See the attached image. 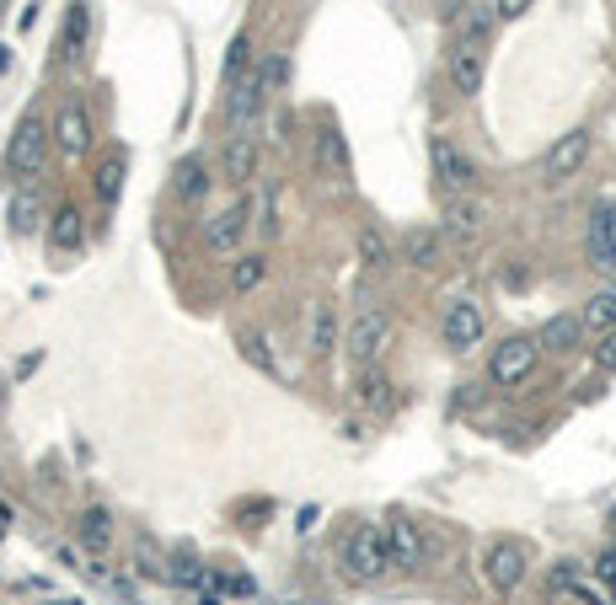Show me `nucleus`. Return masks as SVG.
Returning a JSON list of instances; mask_svg holds the SVG:
<instances>
[{"mask_svg": "<svg viewBox=\"0 0 616 605\" xmlns=\"http://www.w3.org/2000/svg\"><path fill=\"white\" fill-rule=\"evenodd\" d=\"M343 578H354V584H375V578L392 574V546H386V525H354L349 536H343Z\"/></svg>", "mask_w": 616, "mask_h": 605, "instance_id": "f257e3e1", "label": "nucleus"}, {"mask_svg": "<svg viewBox=\"0 0 616 605\" xmlns=\"http://www.w3.org/2000/svg\"><path fill=\"white\" fill-rule=\"evenodd\" d=\"M49 140H54V129L38 113H28V119L17 123V134L6 140V182L11 188H28V178H38V167L49 155Z\"/></svg>", "mask_w": 616, "mask_h": 605, "instance_id": "f03ea898", "label": "nucleus"}, {"mask_svg": "<svg viewBox=\"0 0 616 605\" xmlns=\"http://www.w3.org/2000/svg\"><path fill=\"white\" fill-rule=\"evenodd\" d=\"M349 360L360 364V370H370V364L381 360V349L392 343V316L381 311V305H360L354 311V322H349Z\"/></svg>", "mask_w": 616, "mask_h": 605, "instance_id": "7ed1b4c3", "label": "nucleus"}, {"mask_svg": "<svg viewBox=\"0 0 616 605\" xmlns=\"http://www.w3.org/2000/svg\"><path fill=\"white\" fill-rule=\"evenodd\" d=\"M536 360H542V343L536 337H525V333H515V337H504L498 349L488 354V381L493 386H521V381H531V370H536Z\"/></svg>", "mask_w": 616, "mask_h": 605, "instance_id": "20e7f679", "label": "nucleus"}, {"mask_svg": "<svg viewBox=\"0 0 616 605\" xmlns=\"http://www.w3.org/2000/svg\"><path fill=\"white\" fill-rule=\"evenodd\" d=\"M269 97H274V91H269V70L252 64L242 81L231 87V97H225V129H231V134H246V129L257 123V113H263Z\"/></svg>", "mask_w": 616, "mask_h": 605, "instance_id": "39448f33", "label": "nucleus"}, {"mask_svg": "<svg viewBox=\"0 0 616 605\" xmlns=\"http://www.w3.org/2000/svg\"><path fill=\"white\" fill-rule=\"evenodd\" d=\"M483 333H488V316H483V305L472 301V295H462V301L445 305V316H440V337H445V349L466 354V349H477V343H483Z\"/></svg>", "mask_w": 616, "mask_h": 605, "instance_id": "423d86ee", "label": "nucleus"}, {"mask_svg": "<svg viewBox=\"0 0 616 605\" xmlns=\"http://www.w3.org/2000/svg\"><path fill=\"white\" fill-rule=\"evenodd\" d=\"M252 199H236V204H225L215 220H204V252H215V258H231L236 246L246 242V231H252Z\"/></svg>", "mask_w": 616, "mask_h": 605, "instance_id": "0eeeda50", "label": "nucleus"}, {"mask_svg": "<svg viewBox=\"0 0 616 605\" xmlns=\"http://www.w3.org/2000/svg\"><path fill=\"white\" fill-rule=\"evenodd\" d=\"M430 167H434V182H440V193H466V188L477 182V167H472V155H466L456 140H445V134H434V140H430Z\"/></svg>", "mask_w": 616, "mask_h": 605, "instance_id": "6e6552de", "label": "nucleus"}, {"mask_svg": "<svg viewBox=\"0 0 616 605\" xmlns=\"http://www.w3.org/2000/svg\"><path fill=\"white\" fill-rule=\"evenodd\" d=\"M585 258H589V269H600V273L616 269V199H600V204L589 210Z\"/></svg>", "mask_w": 616, "mask_h": 605, "instance_id": "1a4fd4ad", "label": "nucleus"}, {"mask_svg": "<svg viewBox=\"0 0 616 605\" xmlns=\"http://www.w3.org/2000/svg\"><path fill=\"white\" fill-rule=\"evenodd\" d=\"M585 161H589V129H568V134H557V145L547 151V161H542V178L568 182V178H579Z\"/></svg>", "mask_w": 616, "mask_h": 605, "instance_id": "9d476101", "label": "nucleus"}, {"mask_svg": "<svg viewBox=\"0 0 616 605\" xmlns=\"http://www.w3.org/2000/svg\"><path fill=\"white\" fill-rule=\"evenodd\" d=\"M386 546H392V568H402V574H418V568H424V557H430L424 531H418L413 520H402V515L386 520Z\"/></svg>", "mask_w": 616, "mask_h": 605, "instance_id": "9b49d317", "label": "nucleus"}, {"mask_svg": "<svg viewBox=\"0 0 616 605\" xmlns=\"http://www.w3.org/2000/svg\"><path fill=\"white\" fill-rule=\"evenodd\" d=\"M483 578H488L498 595L521 589V578H525V546L521 542H493L488 552H483Z\"/></svg>", "mask_w": 616, "mask_h": 605, "instance_id": "f8f14e48", "label": "nucleus"}, {"mask_svg": "<svg viewBox=\"0 0 616 605\" xmlns=\"http://www.w3.org/2000/svg\"><path fill=\"white\" fill-rule=\"evenodd\" d=\"M483 75H488V43H462L456 38V49H451V81L462 97H477L483 91Z\"/></svg>", "mask_w": 616, "mask_h": 605, "instance_id": "ddd939ff", "label": "nucleus"}, {"mask_svg": "<svg viewBox=\"0 0 616 605\" xmlns=\"http://www.w3.org/2000/svg\"><path fill=\"white\" fill-rule=\"evenodd\" d=\"M54 145H60L64 155H87V145H92V119H87V108L64 102L60 119H54Z\"/></svg>", "mask_w": 616, "mask_h": 605, "instance_id": "4468645a", "label": "nucleus"}, {"mask_svg": "<svg viewBox=\"0 0 616 605\" xmlns=\"http://www.w3.org/2000/svg\"><path fill=\"white\" fill-rule=\"evenodd\" d=\"M483 225H488V204H483V199H466L462 193V199L445 210V236H456V242H472Z\"/></svg>", "mask_w": 616, "mask_h": 605, "instance_id": "2eb2a0df", "label": "nucleus"}, {"mask_svg": "<svg viewBox=\"0 0 616 605\" xmlns=\"http://www.w3.org/2000/svg\"><path fill=\"white\" fill-rule=\"evenodd\" d=\"M87 22H92V6L87 0H75L70 11H64V28H60V64H75L81 60V43H87Z\"/></svg>", "mask_w": 616, "mask_h": 605, "instance_id": "dca6fc26", "label": "nucleus"}, {"mask_svg": "<svg viewBox=\"0 0 616 605\" xmlns=\"http://www.w3.org/2000/svg\"><path fill=\"white\" fill-rule=\"evenodd\" d=\"M210 167H204V155H183V161H178V172H172V188H178V199H183V204H199V199H204V193H210Z\"/></svg>", "mask_w": 616, "mask_h": 605, "instance_id": "f3484780", "label": "nucleus"}, {"mask_svg": "<svg viewBox=\"0 0 616 605\" xmlns=\"http://www.w3.org/2000/svg\"><path fill=\"white\" fill-rule=\"evenodd\" d=\"M579 322H585V333H595V337L616 333V284H600V290L589 295L585 311H579Z\"/></svg>", "mask_w": 616, "mask_h": 605, "instance_id": "a211bd4d", "label": "nucleus"}, {"mask_svg": "<svg viewBox=\"0 0 616 605\" xmlns=\"http://www.w3.org/2000/svg\"><path fill=\"white\" fill-rule=\"evenodd\" d=\"M257 172V134L246 129V134H231V145H225V182H246Z\"/></svg>", "mask_w": 616, "mask_h": 605, "instance_id": "6ab92c4d", "label": "nucleus"}, {"mask_svg": "<svg viewBox=\"0 0 616 605\" xmlns=\"http://www.w3.org/2000/svg\"><path fill=\"white\" fill-rule=\"evenodd\" d=\"M81 242H87V225H81V210H75V204H64L60 214H54V220H49V246H54V252H81Z\"/></svg>", "mask_w": 616, "mask_h": 605, "instance_id": "aec40b11", "label": "nucleus"}, {"mask_svg": "<svg viewBox=\"0 0 616 605\" xmlns=\"http://www.w3.org/2000/svg\"><path fill=\"white\" fill-rule=\"evenodd\" d=\"M579 337H585V322H579V311H574V316H553V322L536 333V343H542L547 354H568V349H579Z\"/></svg>", "mask_w": 616, "mask_h": 605, "instance_id": "412c9836", "label": "nucleus"}, {"mask_svg": "<svg viewBox=\"0 0 616 605\" xmlns=\"http://www.w3.org/2000/svg\"><path fill=\"white\" fill-rule=\"evenodd\" d=\"M75 542L87 546V552H108V546H113V515H108V510H81Z\"/></svg>", "mask_w": 616, "mask_h": 605, "instance_id": "4be33fe9", "label": "nucleus"}, {"mask_svg": "<svg viewBox=\"0 0 616 605\" xmlns=\"http://www.w3.org/2000/svg\"><path fill=\"white\" fill-rule=\"evenodd\" d=\"M333 343H339V311H333V305H316V311H311V354L322 360V354H333Z\"/></svg>", "mask_w": 616, "mask_h": 605, "instance_id": "5701e85b", "label": "nucleus"}, {"mask_svg": "<svg viewBox=\"0 0 616 605\" xmlns=\"http://www.w3.org/2000/svg\"><path fill=\"white\" fill-rule=\"evenodd\" d=\"M32 225H38V193L32 188H11V231L28 236Z\"/></svg>", "mask_w": 616, "mask_h": 605, "instance_id": "b1692460", "label": "nucleus"}, {"mask_svg": "<svg viewBox=\"0 0 616 605\" xmlns=\"http://www.w3.org/2000/svg\"><path fill=\"white\" fill-rule=\"evenodd\" d=\"M263 273H269V258L246 252L242 263L231 269V290H236V295H246V290H257V284H263Z\"/></svg>", "mask_w": 616, "mask_h": 605, "instance_id": "393cba45", "label": "nucleus"}, {"mask_svg": "<svg viewBox=\"0 0 616 605\" xmlns=\"http://www.w3.org/2000/svg\"><path fill=\"white\" fill-rule=\"evenodd\" d=\"M97 199H102V204H119V193H123V161L119 155H113V161H102V167H97Z\"/></svg>", "mask_w": 616, "mask_h": 605, "instance_id": "a878e982", "label": "nucleus"}, {"mask_svg": "<svg viewBox=\"0 0 616 605\" xmlns=\"http://www.w3.org/2000/svg\"><path fill=\"white\" fill-rule=\"evenodd\" d=\"M322 167H327L333 178H349V145H343L339 129H322Z\"/></svg>", "mask_w": 616, "mask_h": 605, "instance_id": "bb28decb", "label": "nucleus"}, {"mask_svg": "<svg viewBox=\"0 0 616 605\" xmlns=\"http://www.w3.org/2000/svg\"><path fill=\"white\" fill-rule=\"evenodd\" d=\"M386 392H392V386H386L381 370H360V386H354V402H360V407H386Z\"/></svg>", "mask_w": 616, "mask_h": 605, "instance_id": "cd10ccee", "label": "nucleus"}, {"mask_svg": "<svg viewBox=\"0 0 616 605\" xmlns=\"http://www.w3.org/2000/svg\"><path fill=\"white\" fill-rule=\"evenodd\" d=\"M407 263H418V269H434V258H440V236L434 231H407Z\"/></svg>", "mask_w": 616, "mask_h": 605, "instance_id": "c85d7f7f", "label": "nucleus"}, {"mask_svg": "<svg viewBox=\"0 0 616 605\" xmlns=\"http://www.w3.org/2000/svg\"><path fill=\"white\" fill-rule=\"evenodd\" d=\"M242 70H252V38L236 32L231 49H225V81H242Z\"/></svg>", "mask_w": 616, "mask_h": 605, "instance_id": "c756f323", "label": "nucleus"}, {"mask_svg": "<svg viewBox=\"0 0 616 605\" xmlns=\"http://www.w3.org/2000/svg\"><path fill=\"white\" fill-rule=\"evenodd\" d=\"M279 231H284V214H279V182H269V188H263V236L274 242Z\"/></svg>", "mask_w": 616, "mask_h": 605, "instance_id": "7c9ffc66", "label": "nucleus"}, {"mask_svg": "<svg viewBox=\"0 0 616 605\" xmlns=\"http://www.w3.org/2000/svg\"><path fill=\"white\" fill-rule=\"evenodd\" d=\"M242 354H246V360H252V364H257L263 375H279L274 354H269V337H242Z\"/></svg>", "mask_w": 616, "mask_h": 605, "instance_id": "2f4dec72", "label": "nucleus"}, {"mask_svg": "<svg viewBox=\"0 0 616 605\" xmlns=\"http://www.w3.org/2000/svg\"><path fill=\"white\" fill-rule=\"evenodd\" d=\"M360 263H370V269H381V263H386V242H381L375 231L360 236Z\"/></svg>", "mask_w": 616, "mask_h": 605, "instance_id": "473e14b6", "label": "nucleus"}, {"mask_svg": "<svg viewBox=\"0 0 616 605\" xmlns=\"http://www.w3.org/2000/svg\"><path fill=\"white\" fill-rule=\"evenodd\" d=\"M263 70H269V91H284V81H290V60L274 54V60H263Z\"/></svg>", "mask_w": 616, "mask_h": 605, "instance_id": "72a5a7b5", "label": "nucleus"}, {"mask_svg": "<svg viewBox=\"0 0 616 605\" xmlns=\"http://www.w3.org/2000/svg\"><path fill=\"white\" fill-rule=\"evenodd\" d=\"M595 364H600V370H616V333L600 337V349H595Z\"/></svg>", "mask_w": 616, "mask_h": 605, "instance_id": "f704fd0d", "label": "nucleus"}, {"mask_svg": "<svg viewBox=\"0 0 616 605\" xmlns=\"http://www.w3.org/2000/svg\"><path fill=\"white\" fill-rule=\"evenodd\" d=\"M493 11H498L504 22H515V17H525V11H531V0H493Z\"/></svg>", "mask_w": 616, "mask_h": 605, "instance_id": "c9c22d12", "label": "nucleus"}, {"mask_svg": "<svg viewBox=\"0 0 616 605\" xmlns=\"http://www.w3.org/2000/svg\"><path fill=\"white\" fill-rule=\"evenodd\" d=\"M595 574L606 578V589H612V601H616V552H606V557L595 563Z\"/></svg>", "mask_w": 616, "mask_h": 605, "instance_id": "e433bc0d", "label": "nucleus"}, {"mask_svg": "<svg viewBox=\"0 0 616 605\" xmlns=\"http://www.w3.org/2000/svg\"><path fill=\"white\" fill-rule=\"evenodd\" d=\"M6 64H11V54H6V49H0V75H6Z\"/></svg>", "mask_w": 616, "mask_h": 605, "instance_id": "4c0bfd02", "label": "nucleus"}, {"mask_svg": "<svg viewBox=\"0 0 616 605\" xmlns=\"http://www.w3.org/2000/svg\"><path fill=\"white\" fill-rule=\"evenodd\" d=\"M6 6H11V0H0V17H6Z\"/></svg>", "mask_w": 616, "mask_h": 605, "instance_id": "58836bf2", "label": "nucleus"}, {"mask_svg": "<svg viewBox=\"0 0 616 605\" xmlns=\"http://www.w3.org/2000/svg\"><path fill=\"white\" fill-rule=\"evenodd\" d=\"M54 605H75V601H54Z\"/></svg>", "mask_w": 616, "mask_h": 605, "instance_id": "ea45409f", "label": "nucleus"}]
</instances>
